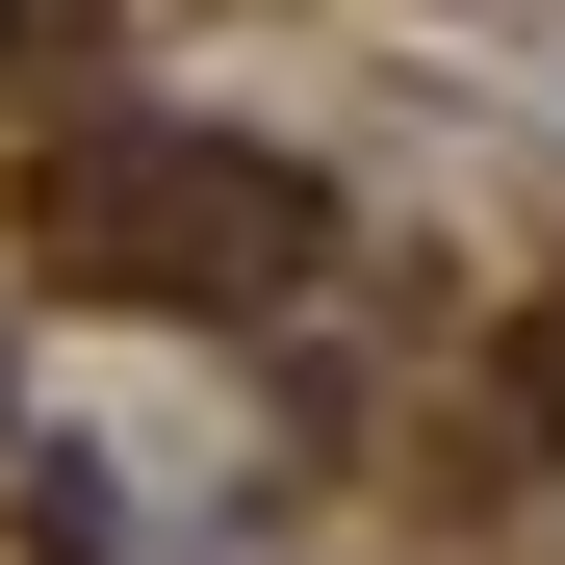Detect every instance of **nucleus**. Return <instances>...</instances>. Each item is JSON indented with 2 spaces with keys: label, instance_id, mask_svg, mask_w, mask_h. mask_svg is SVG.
Here are the masks:
<instances>
[{
  "label": "nucleus",
  "instance_id": "nucleus-1",
  "mask_svg": "<svg viewBox=\"0 0 565 565\" xmlns=\"http://www.w3.org/2000/svg\"><path fill=\"white\" fill-rule=\"evenodd\" d=\"M52 257L129 282V309H257V257H309V180H257L206 129H104V154L52 180Z\"/></svg>",
  "mask_w": 565,
  "mask_h": 565
}]
</instances>
